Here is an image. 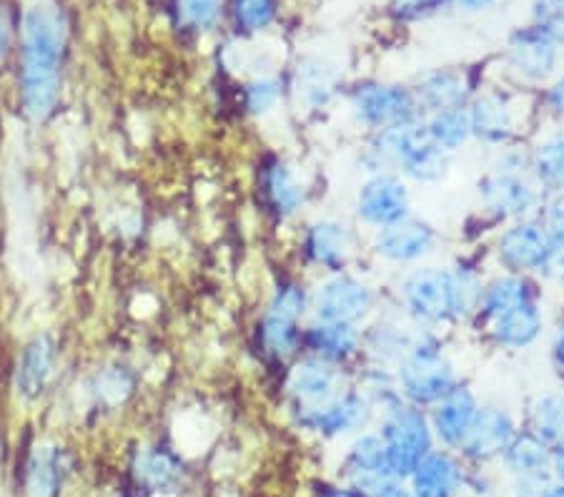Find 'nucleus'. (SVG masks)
Returning a JSON list of instances; mask_svg holds the SVG:
<instances>
[{"mask_svg": "<svg viewBox=\"0 0 564 497\" xmlns=\"http://www.w3.org/2000/svg\"><path fill=\"white\" fill-rule=\"evenodd\" d=\"M479 198L489 214L499 219H532L542 209L544 192L524 174H492L479 181Z\"/></svg>", "mask_w": 564, "mask_h": 497, "instance_id": "5", "label": "nucleus"}, {"mask_svg": "<svg viewBox=\"0 0 564 497\" xmlns=\"http://www.w3.org/2000/svg\"><path fill=\"white\" fill-rule=\"evenodd\" d=\"M471 136L492 147H502L517 133V111L502 94H481L467 108Z\"/></svg>", "mask_w": 564, "mask_h": 497, "instance_id": "12", "label": "nucleus"}, {"mask_svg": "<svg viewBox=\"0 0 564 497\" xmlns=\"http://www.w3.org/2000/svg\"><path fill=\"white\" fill-rule=\"evenodd\" d=\"M377 304V294L367 282L347 274H336L318 287L314 294L316 322L359 324Z\"/></svg>", "mask_w": 564, "mask_h": 497, "instance_id": "4", "label": "nucleus"}, {"mask_svg": "<svg viewBox=\"0 0 564 497\" xmlns=\"http://www.w3.org/2000/svg\"><path fill=\"white\" fill-rule=\"evenodd\" d=\"M281 88L274 78H259L247 88V104L253 114H267L276 106Z\"/></svg>", "mask_w": 564, "mask_h": 497, "instance_id": "34", "label": "nucleus"}, {"mask_svg": "<svg viewBox=\"0 0 564 497\" xmlns=\"http://www.w3.org/2000/svg\"><path fill=\"white\" fill-rule=\"evenodd\" d=\"M402 300L406 312L416 322L440 324L452 316L449 304V279L447 271L426 267L414 269L402 284Z\"/></svg>", "mask_w": 564, "mask_h": 497, "instance_id": "8", "label": "nucleus"}, {"mask_svg": "<svg viewBox=\"0 0 564 497\" xmlns=\"http://www.w3.org/2000/svg\"><path fill=\"white\" fill-rule=\"evenodd\" d=\"M557 467H560V475L564 477V442H562V447H560V455H557Z\"/></svg>", "mask_w": 564, "mask_h": 497, "instance_id": "41", "label": "nucleus"}, {"mask_svg": "<svg viewBox=\"0 0 564 497\" xmlns=\"http://www.w3.org/2000/svg\"><path fill=\"white\" fill-rule=\"evenodd\" d=\"M457 3L464 6V8H469V11H477V8H485V6L492 3V0H457Z\"/></svg>", "mask_w": 564, "mask_h": 497, "instance_id": "39", "label": "nucleus"}, {"mask_svg": "<svg viewBox=\"0 0 564 497\" xmlns=\"http://www.w3.org/2000/svg\"><path fill=\"white\" fill-rule=\"evenodd\" d=\"M369 414L367 397L357 392H341L334 400L316 407H302V418L314 430L324 432H347L364 422Z\"/></svg>", "mask_w": 564, "mask_h": 497, "instance_id": "16", "label": "nucleus"}, {"mask_svg": "<svg viewBox=\"0 0 564 497\" xmlns=\"http://www.w3.org/2000/svg\"><path fill=\"white\" fill-rule=\"evenodd\" d=\"M387 460L394 467H409L414 465V460L420 457L422 447L426 445V424L420 412L414 407L394 404L387 410Z\"/></svg>", "mask_w": 564, "mask_h": 497, "instance_id": "11", "label": "nucleus"}, {"mask_svg": "<svg viewBox=\"0 0 564 497\" xmlns=\"http://www.w3.org/2000/svg\"><path fill=\"white\" fill-rule=\"evenodd\" d=\"M540 300V289H536L527 274H505L497 277L492 284L485 287L479 302V312L487 316V320H495V316L505 314L512 306Z\"/></svg>", "mask_w": 564, "mask_h": 497, "instance_id": "22", "label": "nucleus"}, {"mask_svg": "<svg viewBox=\"0 0 564 497\" xmlns=\"http://www.w3.org/2000/svg\"><path fill=\"white\" fill-rule=\"evenodd\" d=\"M552 359L557 365L560 372H564V316L560 322L557 332H554V342H552Z\"/></svg>", "mask_w": 564, "mask_h": 497, "instance_id": "38", "label": "nucleus"}, {"mask_svg": "<svg viewBox=\"0 0 564 497\" xmlns=\"http://www.w3.org/2000/svg\"><path fill=\"white\" fill-rule=\"evenodd\" d=\"M261 186L271 212H276L281 219H289V216H294L302 209L304 184L296 179L294 169H291L286 161H271V164L263 169Z\"/></svg>", "mask_w": 564, "mask_h": 497, "instance_id": "19", "label": "nucleus"}, {"mask_svg": "<svg viewBox=\"0 0 564 497\" xmlns=\"http://www.w3.org/2000/svg\"><path fill=\"white\" fill-rule=\"evenodd\" d=\"M306 347L332 365L347 361L359 355L361 334L357 324H336V322H316L314 327L304 332Z\"/></svg>", "mask_w": 564, "mask_h": 497, "instance_id": "17", "label": "nucleus"}, {"mask_svg": "<svg viewBox=\"0 0 564 497\" xmlns=\"http://www.w3.org/2000/svg\"><path fill=\"white\" fill-rule=\"evenodd\" d=\"M11 39H13L11 18H8L3 3H0V58H3V56H6V51L11 48Z\"/></svg>", "mask_w": 564, "mask_h": 497, "instance_id": "37", "label": "nucleus"}, {"mask_svg": "<svg viewBox=\"0 0 564 497\" xmlns=\"http://www.w3.org/2000/svg\"><path fill=\"white\" fill-rule=\"evenodd\" d=\"M66 29L53 8H33L23 29V108L31 119L41 121L53 111L61 88V56Z\"/></svg>", "mask_w": 564, "mask_h": 497, "instance_id": "1", "label": "nucleus"}, {"mask_svg": "<svg viewBox=\"0 0 564 497\" xmlns=\"http://www.w3.org/2000/svg\"><path fill=\"white\" fill-rule=\"evenodd\" d=\"M414 96L426 111H447V108H467L469 86L462 74L454 71H436V74L424 76L420 86L414 88Z\"/></svg>", "mask_w": 564, "mask_h": 497, "instance_id": "20", "label": "nucleus"}, {"mask_svg": "<svg viewBox=\"0 0 564 497\" xmlns=\"http://www.w3.org/2000/svg\"><path fill=\"white\" fill-rule=\"evenodd\" d=\"M489 322H492L489 332H492L499 347L524 349L542 337L544 312L540 300H530L512 306V310H507L505 314H499Z\"/></svg>", "mask_w": 564, "mask_h": 497, "instance_id": "15", "label": "nucleus"}, {"mask_svg": "<svg viewBox=\"0 0 564 497\" xmlns=\"http://www.w3.org/2000/svg\"><path fill=\"white\" fill-rule=\"evenodd\" d=\"M552 249V241L540 219L514 222L497 241L499 261L509 269V274H532V271L536 274Z\"/></svg>", "mask_w": 564, "mask_h": 497, "instance_id": "6", "label": "nucleus"}, {"mask_svg": "<svg viewBox=\"0 0 564 497\" xmlns=\"http://www.w3.org/2000/svg\"><path fill=\"white\" fill-rule=\"evenodd\" d=\"M351 249L354 239L349 226L334 219H322L312 224L304 237L306 257L326 271H341L347 267L351 259Z\"/></svg>", "mask_w": 564, "mask_h": 497, "instance_id": "13", "label": "nucleus"}, {"mask_svg": "<svg viewBox=\"0 0 564 497\" xmlns=\"http://www.w3.org/2000/svg\"><path fill=\"white\" fill-rule=\"evenodd\" d=\"M296 90L299 98H302L308 108H324L336 94L334 71L318 61L304 63V66L299 68Z\"/></svg>", "mask_w": 564, "mask_h": 497, "instance_id": "25", "label": "nucleus"}, {"mask_svg": "<svg viewBox=\"0 0 564 497\" xmlns=\"http://www.w3.org/2000/svg\"><path fill=\"white\" fill-rule=\"evenodd\" d=\"M409 206H412L409 188L394 174H375L359 188L357 196L359 219L377 229L406 219Z\"/></svg>", "mask_w": 564, "mask_h": 497, "instance_id": "7", "label": "nucleus"}, {"mask_svg": "<svg viewBox=\"0 0 564 497\" xmlns=\"http://www.w3.org/2000/svg\"><path fill=\"white\" fill-rule=\"evenodd\" d=\"M397 385L414 404L440 402L457 387L452 361L444 357L442 345L432 334H416L406 357L397 365Z\"/></svg>", "mask_w": 564, "mask_h": 497, "instance_id": "2", "label": "nucleus"}, {"mask_svg": "<svg viewBox=\"0 0 564 497\" xmlns=\"http://www.w3.org/2000/svg\"><path fill=\"white\" fill-rule=\"evenodd\" d=\"M560 61V45L542 29L520 31L509 43V66L522 80L542 84L547 80Z\"/></svg>", "mask_w": 564, "mask_h": 497, "instance_id": "9", "label": "nucleus"}, {"mask_svg": "<svg viewBox=\"0 0 564 497\" xmlns=\"http://www.w3.org/2000/svg\"><path fill=\"white\" fill-rule=\"evenodd\" d=\"M221 13V0H178L181 21L198 31L212 29Z\"/></svg>", "mask_w": 564, "mask_h": 497, "instance_id": "32", "label": "nucleus"}, {"mask_svg": "<svg viewBox=\"0 0 564 497\" xmlns=\"http://www.w3.org/2000/svg\"><path fill=\"white\" fill-rule=\"evenodd\" d=\"M436 234L426 222L406 216V219L389 224L379 229L375 239V249L381 259L394 261V264H409L430 255L434 249Z\"/></svg>", "mask_w": 564, "mask_h": 497, "instance_id": "10", "label": "nucleus"}, {"mask_svg": "<svg viewBox=\"0 0 564 497\" xmlns=\"http://www.w3.org/2000/svg\"><path fill=\"white\" fill-rule=\"evenodd\" d=\"M477 414V397L469 392V387L457 385L436 402V430L444 440L462 442L464 437H469Z\"/></svg>", "mask_w": 564, "mask_h": 497, "instance_id": "18", "label": "nucleus"}, {"mask_svg": "<svg viewBox=\"0 0 564 497\" xmlns=\"http://www.w3.org/2000/svg\"><path fill=\"white\" fill-rule=\"evenodd\" d=\"M447 279H449L452 316L462 320V316L475 314L479 310L481 292H485L477 271L469 267H454V269H447Z\"/></svg>", "mask_w": 564, "mask_h": 497, "instance_id": "26", "label": "nucleus"}, {"mask_svg": "<svg viewBox=\"0 0 564 497\" xmlns=\"http://www.w3.org/2000/svg\"><path fill=\"white\" fill-rule=\"evenodd\" d=\"M530 169L534 174L536 186L544 194H562L564 192V126L550 131L536 143L530 156Z\"/></svg>", "mask_w": 564, "mask_h": 497, "instance_id": "21", "label": "nucleus"}, {"mask_svg": "<svg viewBox=\"0 0 564 497\" xmlns=\"http://www.w3.org/2000/svg\"><path fill=\"white\" fill-rule=\"evenodd\" d=\"M544 106H547V111L554 119L564 123V74L550 84L547 94H544Z\"/></svg>", "mask_w": 564, "mask_h": 497, "instance_id": "36", "label": "nucleus"}, {"mask_svg": "<svg viewBox=\"0 0 564 497\" xmlns=\"http://www.w3.org/2000/svg\"><path fill=\"white\" fill-rule=\"evenodd\" d=\"M424 126H426V133H430V139L447 153L457 151L471 139L467 108H447V111H436Z\"/></svg>", "mask_w": 564, "mask_h": 497, "instance_id": "24", "label": "nucleus"}, {"mask_svg": "<svg viewBox=\"0 0 564 497\" xmlns=\"http://www.w3.org/2000/svg\"><path fill=\"white\" fill-rule=\"evenodd\" d=\"M289 390L294 392L302 407H316L341 395V372L332 361L312 355L299 361L291 372Z\"/></svg>", "mask_w": 564, "mask_h": 497, "instance_id": "14", "label": "nucleus"}, {"mask_svg": "<svg viewBox=\"0 0 564 497\" xmlns=\"http://www.w3.org/2000/svg\"><path fill=\"white\" fill-rule=\"evenodd\" d=\"M259 337H261L263 349H267L269 355L284 359L289 355H294L299 345H302L304 332L299 329V322H289V320H281L276 314H267V320L261 322Z\"/></svg>", "mask_w": 564, "mask_h": 497, "instance_id": "28", "label": "nucleus"}, {"mask_svg": "<svg viewBox=\"0 0 564 497\" xmlns=\"http://www.w3.org/2000/svg\"><path fill=\"white\" fill-rule=\"evenodd\" d=\"M306 306H308V296L304 292V287H299L296 282H284L276 289L269 314H276L281 320H289V322H299L304 316Z\"/></svg>", "mask_w": 564, "mask_h": 497, "instance_id": "30", "label": "nucleus"}, {"mask_svg": "<svg viewBox=\"0 0 564 497\" xmlns=\"http://www.w3.org/2000/svg\"><path fill=\"white\" fill-rule=\"evenodd\" d=\"M414 90L391 84H364L351 94V111L369 129L384 131L420 121Z\"/></svg>", "mask_w": 564, "mask_h": 497, "instance_id": "3", "label": "nucleus"}, {"mask_svg": "<svg viewBox=\"0 0 564 497\" xmlns=\"http://www.w3.org/2000/svg\"><path fill=\"white\" fill-rule=\"evenodd\" d=\"M234 13L241 29L261 31L274 21L276 0H236Z\"/></svg>", "mask_w": 564, "mask_h": 497, "instance_id": "31", "label": "nucleus"}, {"mask_svg": "<svg viewBox=\"0 0 564 497\" xmlns=\"http://www.w3.org/2000/svg\"><path fill=\"white\" fill-rule=\"evenodd\" d=\"M53 377V345L45 337H35L23 349L18 361V390L25 397H39Z\"/></svg>", "mask_w": 564, "mask_h": 497, "instance_id": "23", "label": "nucleus"}, {"mask_svg": "<svg viewBox=\"0 0 564 497\" xmlns=\"http://www.w3.org/2000/svg\"><path fill=\"white\" fill-rule=\"evenodd\" d=\"M536 435L544 440L564 442V395L552 392L534 402L532 410Z\"/></svg>", "mask_w": 564, "mask_h": 497, "instance_id": "29", "label": "nucleus"}, {"mask_svg": "<svg viewBox=\"0 0 564 497\" xmlns=\"http://www.w3.org/2000/svg\"><path fill=\"white\" fill-rule=\"evenodd\" d=\"M404 3L412 6V8H430V6L440 3V0H404Z\"/></svg>", "mask_w": 564, "mask_h": 497, "instance_id": "40", "label": "nucleus"}, {"mask_svg": "<svg viewBox=\"0 0 564 497\" xmlns=\"http://www.w3.org/2000/svg\"><path fill=\"white\" fill-rule=\"evenodd\" d=\"M544 282H552V284H560L564 287V249H557L554 247L550 251V257L544 259V264L540 267V271H536Z\"/></svg>", "mask_w": 564, "mask_h": 497, "instance_id": "35", "label": "nucleus"}, {"mask_svg": "<svg viewBox=\"0 0 564 497\" xmlns=\"http://www.w3.org/2000/svg\"><path fill=\"white\" fill-rule=\"evenodd\" d=\"M512 418L505 410H499V407H485V410H479L469 435L475 447L479 450H499L512 437Z\"/></svg>", "mask_w": 564, "mask_h": 497, "instance_id": "27", "label": "nucleus"}, {"mask_svg": "<svg viewBox=\"0 0 564 497\" xmlns=\"http://www.w3.org/2000/svg\"><path fill=\"white\" fill-rule=\"evenodd\" d=\"M540 214V222L544 231H547L552 247L564 249V192L544 198Z\"/></svg>", "mask_w": 564, "mask_h": 497, "instance_id": "33", "label": "nucleus"}]
</instances>
